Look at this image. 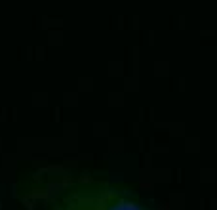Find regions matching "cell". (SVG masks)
<instances>
[{
  "label": "cell",
  "instance_id": "6da1fadb",
  "mask_svg": "<svg viewBox=\"0 0 217 210\" xmlns=\"http://www.w3.org/2000/svg\"><path fill=\"white\" fill-rule=\"evenodd\" d=\"M15 197L25 210H154L129 187L71 166L36 168Z\"/></svg>",
  "mask_w": 217,
  "mask_h": 210
}]
</instances>
